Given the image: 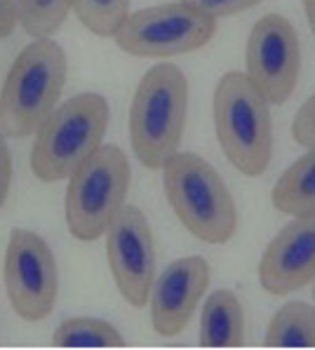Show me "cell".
Listing matches in <instances>:
<instances>
[{"mask_svg":"<svg viewBox=\"0 0 315 350\" xmlns=\"http://www.w3.org/2000/svg\"><path fill=\"white\" fill-rule=\"evenodd\" d=\"M188 113V80L177 64L158 62L139 80L129 106V142L137 160L162 170L181 148Z\"/></svg>","mask_w":315,"mask_h":350,"instance_id":"cell-1","label":"cell"},{"mask_svg":"<svg viewBox=\"0 0 315 350\" xmlns=\"http://www.w3.org/2000/svg\"><path fill=\"white\" fill-rule=\"evenodd\" d=\"M66 85V55L52 38H36L19 52L0 90V132L29 137L40 129Z\"/></svg>","mask_w":315,"mask_h":350,"instance_id":"cell-2","label":"cell"},{"mask_svg":"<svg viewBox=\"0 0 315 350\" xmlns=\"http://www.w3.org/2000/svg\"><path fill=\"white\" fill-rule=\"evenodd\" d=\"M212 118L226 160L245 176H262L273 158L270 104L245 73L221 75L212 96Z\"/></svg>","mask_w":315,"mask_h":350,"instance_id":"cell-3","label":"cell"},{"mask_svg":"<svg viewBox=\"0 0 315 350\" xmlns=\"http://www.w3.org/2000/svg\"><path fill=\"white\" fill-rule=\"evenodd\" d=\"M172 212L193 238L226 245L236 235L238 212L219 172L195 153H175L162 167Z\"/></svg>","mask_w":315,"mask_h":350,"instance_id":"cell-4","label":"cell"},{"mask_svg":"<svg viewBox=\"0 0 315 350\" xmlns=\"http://www.w3.org/2000/svg\"><path fill=\"white\" fill-rule=\"evenodd\" d=\"M108 101L104 94L83 92L57 106L36 132L31 172L45 184L64 181L97 148L104 146Z\"/></svg>","mask_w":315,"mask_h":350,"instance_id":"cell-5","label":"cell"},{"mask_svg":"<svg viewBox=\"0 0 315 350\" xmlns=\"http://www.w3.org/2000/svg\"><path fill=\"white\" fill-rule=\"evenodd\" d=\"M129 160L113 144L97 148L73 174L66 188V226L80 242H94L111 228L129 191Z\"/></svg>","mask_w":315,"mask_h":350,"instance_id":"cell-6","label":"cell"},{"mask_svg":"<svg viewBox=\"0 0 315 350\" xmlns=\"http://www.w3.org/2000/svg\"><path fill=\"white\" fill-rule=\"evenodd\" d=\"M216 33V19L186 3H162L127 14L116 31V45L132 57L165 59L205 47Z\"/></svg>","mask_w":315,"mask_h":350,"instance_id":"cell-7","label":"cell"},{"mask_svg":"<svg viewBox=\"0 0 315 350\" xmlns=\"http://www.w3.org/2000/svg\"><path fill=\"white\" fill-rule=\"evenodd\" d=\"M5 292L14 313L26 322H40L52 313L59 292L57 261L45 238L14 228L5 247Z\"/></svg>","mask_w":315,"mask_h":350,"instance_id":"cell-8","label":"cell"},{"mask_svg":"<svg viewBox=\"0 0 315 350\" xmlns=\"http://www.w3.org/2000/svg\"><path fill=\"white\" fill-rule=\"evenodd\" d=\"M245 75L270 106H282L297 90L301 47L292 21L266 14L252 26L245 47Z\"/></svg>","mask_w":315,"mask_h":350,"instance_id":"cell-9","label":"cell"},{"mask_svg":"<svg viewBox=\"0 0 315 350\" xmlns=\"http://www.w3.org/2000/svg\"><path fill=\"white\" fill-rule=\"evenodd\" d=\"M106 256L123 299L132 308L149 304L155 280V245L149 219L139 207L125 204L106 230Z\"/></svg>","mask_w":315,"mask_h":350,"instance_id":"cell-10","label":"cell"},{"mask_svg":"<svg viewBox=\"0 0 315 350\" xmlns=\"http://www.w3.org/2000/svg\"><path fill=\"white\" fill-rule=\"evenodd\" d=\"M210 263L203 256H184L172 261L151 287V322L158 336L172 338L191 322L195 306L207 292Z\"/></svg>","mask_w":315,"mask_h":350,"instance_id":"cell-11","label":"cell"},{"mask_svg":"<svg viewBox=\"0 0 315 350\" xmlns=\"http://www.w3.org/2000/svg\"><path fill=\"white\" fill-rule=\"evenodd\" d=\"M315 280V214L294 217L266 247L259 282L268 294L285 296Z\"/></svg>","mask_w":315,"mask_h":350,"instance_id":"cell-12","label":"cell"},{"mask_svg":"<svg viewBox=\"0 0 315 350\" xmlns=\"http://www.w3.org/2000/svg\"><path fill=\"white\" fill-rule=\"evenodd\" d=\"M245 341V313L231 289H216L207 296L200 317V346L238 348Z\"/></svg>","mask_w":315,"mask_h":350,"instance_id":"cell-13","label":"cell"},{"mask_svg":"<svg viewBox=\"0 0 315 350\" xmlns=\"http://www.w3.org/2000/svg\"><path fill=\"white\" fill-rule=\"evenodd\" d=\"M273 207L290 217L315 214V148H308L273 186Z\"/></svg>","mask_w":315,"mask_h":350,"instance_id":"cell-14","label":"cell"},{"mask_svg":"<svg viewBox=\"0 0 315 350\" xmlns=\"http://www.w3.org/2000/svg\"><path fill=\"white\" fill-rule=\"evenodd\" d=\"M264 343L270 348H315V308L303 301L285 304L270 317Z\"/></svg>","mask_w":315,"mask_h":350,"instance_id":"cell-15","label":"cell"},{"mask_svg":"<svg viewBox=\"0 0 315 350\" xmlns=\"http://www.w3.org/2000/svg\"><path fill=\"white\" fill-rule=\"evenodd\" d=\"M52 343L57 348H123V334L99 317H71L54 329Z\"/></svg>","mask_w":315,"mask_h":350,"instance_id":"cell-16","label":"cell"},{"mask_svg":"<svg viewBox=\"0 0 315 350\" xmlns=\"http://www.w3.org/2000/svg\"><path fill=\"white\" fill-rule=\"evenodd\" d=\"M17 21L34 38H50L66 21L73 0H14Z\"/></svg>","mask_w":315,"mask_h":350,"instance_id":"cell-17","label":"cell"},{"mask_svg":"<svg viewBox=\"0 0 315 350\" xmlns=\"http://www.w3.org/2000/svg\"><path fill=\"white\" fill-rule=\"evenodd\" d=\"M80 24L99 38H113L129 14V0H73Z\"/></svg>","mask_w":315,"mask_h":350,"instance_id":"cell-18","label":"cell"},{"mask_svg":"<svg viewBox=\"0 0 315 350\" xmlns=\"http://www.w3.org/2000/svg\"><path fill=\"white\" fill-rule=\"evenodd\" d=\"M292 137L299 146L315 148V94L308 96L292 122Z\"/></svg>","mask_w":315,"mask_h":350,"instance_id":"cell-19","label":"cell"},{"mask_svg":"<svg viewBox=\"0 0 315 350\" xmlns=\"http://www.w3.org/2000/svg\"><path fill=\"white\" fill-rule=\"evenodd\" d=\"M181 3L191 5L198 12H205L210 17L219 19V17H228V14L245 12L249 8H257L262 0H181Z\"/></svg>","mask_w":315,"mask_h":350,"instance_id":"cell-20","label":"cell"},{"mask_svg":"<svg viewBox=\"0 0 315 350\" xmlns=\"http://www.w3.org/2000/svg\"><path fill=\"white\" fill-rule=\"evenodd\" d=\"M10 184H12V153L5 142V134L0 132V209L8 200Z\"/></svg>","mask_w":315,"mask_h":350,"instance_id":"cell-21","label":"cell"},{"mask_svg":"<svg viewBox=\"0 0 315 350\" xmlns=\"http://www.w3.org/2000/svg\"><path fill=\"white\" fill-rule=\"evenodd\" d=\"M17 26V5L14 0H0V38H8Z\"/></svg>","mask_w":315,"mask_h":350,"instance_id":"cell-22","label":"cell"},{"mask_svg":"<svg viewBox=\"0 0 315 350\" xmlns=\"http://www.w3.org/2000/svg\"><path fill=\"white\" fill-rule=\"evenodd\" d=\"M303 12H306V19L311 24V31L315 36V0H303Z\"/></svg>","mask_w":315,"mask_h":350,"instance_id":"cell-23","label":"cell"},{"mask_svg":"<svg viewBox=\"0 0 315 350\" xmlns=\"http://www.w3.org/2000/svg\"><path fill=\"white\" fill-rule=\"evenodd\" d=\"M313 299H315V289H313Z\"/></svg>","mask_w":315,"mask_h":350,"instance_id":"cell-24","label":"cell"}]
</instances>
